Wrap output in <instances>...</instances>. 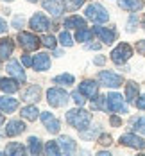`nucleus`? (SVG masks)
Here are the masks:
<instances>
[{"label": "nucleus", "mask_w": 145, "mask_h": 156, "mask_svg": "<svg viewBox=\"0 0 145 156\" xmlns=\"http://www.w3.org/2000/svg\"><path fill=\"white\" fill-rule=\"evenodd\" d=\"M90 120H91V115H90L88 111L81 109V106L75 108V109H70V111L66 113V122L72 126V127L79 129V131H84V129L90 126Z\"/></svg>", "instance_id": "obj_1"}, {"label": "nucleus", "mask_w": 145, "mask_h": 156, "mask_svg": "<svg viewBox=\"0 0 145 156\" xmlns=\"http://www.w3.org/2000/svg\"><path fill=\"white\" fill-rule=\"evenodd\" d=\"M84 15L88 20H91V22H95V23H104V22H108V11L100 5V4H90L88 7H86V11H84Z\"/></svg>", "instance_id": "obj_2"}, {"label": "nucleus", "mask_w": 145, "mask_h": 156, "mask_svg": "<svg viewBox=\"0 0 145 156\" xmlns=\"http://www.w3.org/2000/svg\"><path fill=\"white\" fill-rule=\"evenodd\" d=\"M68 97L70 95L66 94L64 90H61V88H50L47 92V101L52 108H61V106H64L68 102Z\"/></svg>", "instance_id": "obj_3"}, {"label": "nucleus", "mask_w": 145, "mask_h": 156, "mask_svg": "<svg viewBox=\"0 0 145 156\" xmlns=\"http://www.w3.org/2000/svg\"><path fill=\"white\" fill-rule=\"evenodd\" d=\"M98 83L100 84H104V86H108V88H118V86H122V77L118 76V74H113L109 70H102V72H98Z\"/></svg>", "instance_id": "obj_4"}, {"label": "nucleus", "mask_w": 145, "mask_h": 156, "mask_svg": "<svg viewBox=\"0 0 145 156\" xmlns=\"http://www.w3.org/2000/svg\"><path fill=\"white\" fill-rule=\"evenodd\" d=\"M131 56H133V48L129 47L127 43H120V45L111 52V59H113V63H116V65H124Z\"/></svg>", "instance_id": "obj_5"}, {"label": "nucleus", "mask_w": 145, "mask_h": 156, "mask_svg": "<svg viewBox=\"0 0 145 156\" xmlns=\"http://www.w3.org/2000/svg\"><path fill=\"white\" fill-rule=\"evenodd\" d=\"M108 109H111L115 113H127V104L124 102L122 95L118 94H109L108 95Z\"/></svg>", "instance_id": "obj_6"}, {"label": "nucleus", "mask_w": 145, "mask_h": 156, "mask_svg": "<svg viewBox=\"0 0 145 156\" xmlns=\"http://www.w3.org/2000/svg\"><path fill=\"white\" fill-rule=\"evenodd\" d=\"M18 41H20V47L25 48V50H36L40 47V43H41L31 32H20L18 34Z\"/></svg>", "instance_id": "obj_7"}, {"label": "nucleus", "mask_w": 145, "mask_h": 156, "mask_svg": "<svg viewBox=\"0 0 145 156\" xmlns=\"http://www.w3.org/2000/svg\"><path fill=\"white\" fill-rule=\"evenodd\" d=\"M29 25H31L32 31L36 32H45L50 27V22H48V18L45 15H41V13H36V15L32 16L31 20H29Z\"/></svg>", "instance_id": "obj_8"}, {"label": "nucleus", "mask_w": 145, "mask_h": 156, "mask_svg": "<svg viewBox=\"0 0 145 156\" xmlns=\"http://www.w3.org/2000/svg\"><path fill=\"white\" fill-rule=\"evenodd\" d=\"M120 144H124V145H127V147H133V149H138V151L145 149V140L140 138V136H136V135H133V133L122 135V136H120Z\"/></svg>", "instance_id": "obj_9"}, {"label": "nucleus", "mask_w": 145, "mask_h": 156, "mask_svg": "<svg viewBox=\"0 0 145 156\" xmlns=\"http://www.w3.org/2000/svg\"><path fill=\"white\" fill-rule=\"evenodd\" d=\"M43 7L52 16H59L64 11V2L63 0H43Z\"/></svg>", "instance_id": "obj_10"}, {"label": "nucleus", "mask_w": 145, "mask_h": 156, "mask_svg": "<svg viewBox=\"0 0 145 156\" xmlns=\"http://www.w3.org/2000/svg\"><path fill=\"white\" fill-rule=\"evenodd\" d=\"M41 122L45 124V127H47L50 133H59V127H61V126H59V120H57L52 113H47V111L41 113Z\"/></svg>", "instance_id": "obj_11"}, {"label": "nucleus", "mask_w": 145, "mask_h": 156, "mask_svg": "<svg viewBox=\"0 0 145 156\" xmlns=\"http://www.w3.org/2000/svg\"><path fill=\"white\" fill-rule=\"evenodd\" d=\"M93 32L100 38V41H104V43H108V45L113 43L115 38H116V32L113 31V29H108V27H95Z\"/></svg>", "instance_id": "obj_12"}, {"label": "nucleus", "mask_w": 145, "mask_h": 156, "mask_svg": "<svg viewBox=\"0 0 145 156\" xmlns=\"http://www.w3.org/2000/svg\"><path fill=\"white\" fill-rule=\"evenodd\" d=\"M79 92L82 95H86L88 99H93L98 94V86H97V83H93V81H82L81 86H79Z\"/></svg>", "instance_id": "obj_13"}, {"label": "nucleus", "mask_w": 145, "mask_h": 156, "mask_svg": "<svg viewBox=\"0 0 145 156\" xmlns=\"http://www.w3.org/2000/svg\"><path fill=\"white\" fill-rule=\"evenodd\" d=\"M13 48H15V43H13L11 38H2L0 40V59L5 61L13 54Z\"/></svg>", "instance_id": "obj_14"}, {"label": "nucleus", "mask_w": 145, "mask_h": 156, "mask_svg": "<svg viewBox=\"0 0 145 156\" xmlns=\"http://www.w3.org/2000/svg\"><path fill=\"white\" fill-rule=\"evenodd\" d=\"M32 66H34L38 72L48 70V68H50V58H48V54H45V52H40V54L34 58V63H32Z\"/></svg>", "instance_id": "obj_15"}, {"label": "nucleus", "mask_w": 145, "mask_h": 156, "mask_svg": "<svg viewBox=\"0 0 145 156\" xmlns=\"http://www.w3.org/2000/svg\"><path fill=\"white\" fill-rule=\"evenodd\" d=\"M5 70H7V74H11L13 77H16V81H20V83L25 81V72L22 70V66L18 65V61H9L7 66H5Z\"/></svg>", "instance_id": "obj_16"}, {"label": "nucleus", "mask_w": 145, "mask_h": 156, "mask_svg": "<svg viewBox=\"0 0 145 156\" xmlns=\"http://www.w3.org/2000/svg\"><path fill=\"white\" fill-rule=\"evenodd\" d=\"M16 108H18V101L16 99L7 97V95L0 97V111L2 113H13Z\"/></svg>", "instance_id": "obj_17"}, {"label": "nucleus", "mask_w": 145, "mask_h": 156, "mask_svg": "<svg viewBox=\"0 0 145 156\" xmlns=\"http://www.w3.org/2000/svg\"><path fill=\"white\" fill-rule=\"evenodd\" d=\"M57 144H59V147H61V153H64V154H74L75 149H77L75 142L72 140L70 136H59Z\"/></svg>", "instance_id": "obj_18"}, {"label": "nucleus", "mask_w": 145, "mask_h": 156, "mask_svg": "<svg viewBox=\"0 0 145 156\" xmlns=\"http://www.w3.org/2000/svg\"><path fill=\"white\" fill-rule=\"evenodd\" d=\"M25 131V124L22 122V120H11L7 127H5V133H7V136H16V135H20V133H23Z\"/></svg>", "instance_id": "obj_19"}, {"label": "nucleus", "mask_w": 145, "mask_h": 156, "mask_svg": "<svg viewBox=\"0 0 145 156\" xmlns=\"http://www.w3.org/2000/svg\"><path fill=\"white\" fill-rule=\"evenodd\" d=\"M64 27H68V29H84L86 27V20L84 18H81V16H68L66 20H64Z\"/></svg>", "instance_id": "obj_20"}, {"label": "nucleus", "mask_w": 145, "mask_h": 156, "mask_svg": "<svg viewBox=\"0 0 145 156\" xmlns=\"http://www.w3.org/2000/svg\"><path fill=\"white\" fill-rule=\"evenodd\" d=\"M138 94H140V88H138V84H136L134 81H129L127 84H126V99H127L129 102H136Z\"/></svg>", "instance_id": "obj_21"}, {"label": "nucleus", "mask_w": 145, "mask_h": 156, "mask_svg": "<svg viewBox=\"0 0 145 156\" xmlns=\"http://www.w3.org/2000/svg\"><path fill=\"white\" fill-rule=\"evenodd\" d=\"M118 5L127 11H140L143 7V0H118Z\"/></svg>", "instance_id": "obj_22"}, {"label": "nucleus", "mask_w": 145, "mask_h": 156, "mask_svg": "<svg viewBox=\"0 0 145 156\" xmlns=\"http://www.w3.org/2000/svg\"><path fill=\"white\" fill-rule=\"evenodd\" d=\"M40 94H41L40 86H31V88H27V90L22 94V101L34 102V101H38V99H40Z\"/></svg>", "instance_id": "obj_23"}, {"label": "nucleus", "mask_w": 145, "mask_h": 156, "mask_svg": "<svg viewBox=\"0 0 145 156\" xmlns=\"http://www.w3.org/2000/svg\"><path fill=\"white\" fill-rule=\"evenodd\" d=\"M0 90L5 92V94H15L18 92V83L13 79H2L0 81Z\"/></svg>", "instance_id": "obj_24"}, {"label": "nucleus", "mask_w": 145, "mask_h": 156, "mask_svg": "<svg viewBox=\"0 0 145 156\" xmlns=\"http://www.w3.org/2000/svg\"><path fill=\"white\" fill-rule=\"evenodd\" d=\"M5 153L9 156H22L25 153V147H23L22 144H18V142H11V144L5 147Z\"/></svg>", "instance_id": "obj_25"}, {"label": "nucleus", "mask_w": 145, "mask_h": 156, "mask_svg": "<svg viewBox=\"0 0 145 156\" xmlns=\"http://www.w3.org/2000/svg\"><path fill=\"white\" fill-rule=\"evenodd\" d=\"M38 108L36 106H25V108H22V117L23 119H27V120H36L38 119Z\"/></svg>", "instance_id": "obj_26"}, {"label": "nucleus", "mask_w": 145, "mask_h": 156, "mask_svg": "<svg viewBox=\"0 0 145 156\" xmlns=\"http://www.w3.org/2000/svg\"><path fill=\"white\" fill-rule=\"evenodd\" d=\"M93 38V31H90V29H77V34H75V40L77 41H90Z\"/></svg>", "instance_id": "obj_27"}, {"label": "nucleus", "mask_w": 145, "mask_h": 156, "mask_svg": "<svg viewBox=\"0 0 145 156\" xmlns=\"http://www.w3.org/2000/svg\"><path fill=\"white\" fill-rule=\"evenodd\" d=\"M29 153L31 154H40L41 153V142H40V138H36V136L29 138Z\"/></svg>", "instance_id": "obj_28"}, {"label": "nucleus", "mask_w": 145, "mask_h": 156, "mask_svg": "<svg viewBox=\"0 0 145 156\" xmlns=\"http://www.w3.org/2000/svg\"><path fill=\"white\" fill-rule=\"evenodd\" d=\"M45 153L48 156H57V154H61V147H59L57 142H48L45 145Z\"/></svg>", "instance_id": "obj_29"}, {"label": "nucleus", "mask_w": 145, "mask_h": 156, "mask_svg": "<svg viewBox=\"0 0 145 156\" xmlns=\"http://www.w3.org/2000/svg\"><path fill=\"white\" fill-rule=\"evenodd\" d=\"M54 83L57 84H74V76L72 74H61V76H56Z\"/></svg>", "instance_id": "obj_30"}, {"label": "nucleus", "mask_w": 145, "mask_h": 156, "mask_svg": "<svg viewBox=\"0 0 145 156\" xmlns=\"http://www.w3.org/2000/svg\"><path fill=\"white\" fill-rule=\"evenodd\" d=\"M59 43H61L63 47H72V45H74V41H72V36H70L66 31H63L61 34H59Z\"/></svg>", "instance_id": "obj_31"}, {"label": "nucleus", "mask_w": 145, "mask_h": 156, "mask_svg": "<svg viewBox=\"0 0 145 156\" xmlns=\"http://www.w3.org/2000/svg\"><path fill=\"white\" fill-rule=\"evenodd\" d=\"M63 2H64V7H66V9L75 11V9H79L81 5H82L84 0H63Z\"/></svg>", "instance_id": "obj_32"}, {"label": "nucleus", "mask_w": 145, "mask_h": 156, "mask_svg": "<svg viewBox=\"0 0 145 156\" xmlns=\"http://www.w3.org/2000/svg\"><path fill=\"white\" fill-rule=\"evenodd\" d=\"M134 131H138V133H143V135H145V117L138 119V120L134 122Z\"/></svg>", "instance_id": "obj_33"}, {"label": "nucleus", "mask_w": 145, "mask_h": 156, "mask_svg": "<svg viewBox=\"0 0 145 156\" xmlns=\"http://www.w3.org/2000/svg\"><path fill=\"white\" fill-rule=\"evenodd\" d=\"M72 97H74V102H75L77 106H84L86 99L82 97V94H81V92H74V94H72Z\"/></svg>", "instance_id": "obj_34"}, {"label": "nucleus", "mask_w": 145, "mask_h": 156, "mask_svg": "<svg viewBox=\"0 0 145 156\" xmlns=\"http://www.w3.org/2000/svg\"><path fill=\"white\" fill-rule=\"evenodd\" d=\"M41 43L48 48H54L56 47V40H54V36H43V40H41Z\"/></svg>", "instance_id": "obj_35"}, {"label": "nucleus", "mask_w": 145, "mask_h": 156, "mask_svg": "<svg viewBox=\"0 0 145 156\" xmlns=\"http://www.w3.org/2000/svg\"><path fill=\"white\" fill-rule=\"evenodd\" d=\"M136 22H138V20H136V16H134V15L129 18V23H127V31L129 32H133L134 29H136V27H134V25H136Z\"/></svg>", "instance_id": "obj_36"}, {"label": "nucleus", "mask_w": 145, "mask_h": 156, "mask_svg": "<svg viewBox=\"0 0 145 156\" xmlns=\"http://www.w3.org/2000/svg\"><path fill=\"white\" fill-rule=\"evenodd\" d=\"M136 108L138 109H145V95H142V97L136 99Z\"/></svg>", "instance_id": "obj_37"}, {"label": "nucleus", "mask_w": 145, "mask_h": 156, "mask_svg": "<svg viewBox=\"0 0 145 156\" xmlns=\"http://www.w3.org/2000/svg\"><path fill=\"white\" fill-rule=\"evenodd\" d=\"M136 50H138L142 56H145V40H142V41L136 43Z\"/></svg>", "instance_id": "obj_38"}, {"label": "nucleus", "mask_w": 145, "mask_h": 156, "mask_svg": "<svg viewBox=\"0 0 145 156\" xmlns=\"http://www.w3.org/2000/svg\"><path fill=\"white\" fill-rule=\"evenodd\" d=\"M100 144H102V145H109V144H111V136H109V135H102V136H100Z\"/></svg>", "instance_id": "obj_39"}, {"label": "nucleus", "mask_w": 145, "mask_h": 156, "mask_svg": "<svg viewBox=\"0 0 145 156\" xmlns=\"http://www.w3.org/2000/svg\"><path fill=\"white\" fill-rule=\"evenodd\" d=\"M22 23H23V16H16L15 22H13V27H16V29H18V27L22 25Z\"/></svg>", "instance_id": "obj_40"}, {"label": "nucleus", "mask_w": 145, "mask_h": 156, "mask_svg": "<svg viewBox=\"0 0 145 156\" xmlns=\"http://www.w3.org/2000/svg\"><path fill=\"white\" fill-rule=\"evenodd\" d=\"M22 63H23L25 66H31V65H32L34 61H32V59L29 58V56H22Z\"/></svg>", "instance_id": "obj_41"}, {"label": "nucleus", "mask_w": 145, "mask_h": 156, "mask_svg": "<svg viewBox=\"0 0 145 156\" xmlns=\"http://www.w3.org/2000/svg\"><path fill=\"white\" fill-rule=\"evenodd\" d=\"M5 31H7V23L0 18V34H2V32H5Z\"/></svg>", "instance_id": "obj_42"}, {"label": "nucleus", "mask_w": 145, "mask_h": 156, "mask_svg": "<svg viewBox=\"0 0 145 156\" xmlns=\"http://www.w3.org/2000/svg\"><path fill=\"white\" fill-rule=\"evenodd\" d=\"M86 47H88V48H93V50H98V48H100V45H98V43H88Z\"/></svg>", "instance_id": "obj_43"}, {"label": "nucleus", "mask_w": 145, "mask_h": 156, "mask_svg": "<svg viewBox=\"0 0 145 156\" xmlns=\"http://www.w3.org/2000/svg\"><path fill=\"white\" fill-rule=\"evenodd\" d=\"M111 124L113 126H120V119H118V117H111Z\"/></svg>", "instance_id": "obj_44"}, {"label": "nucleus", "mask_w": 145, "mask_h": 156, "mask_svg": "<svg viewBox=\"0 0 145 156\" xmlns=\"http://www.w3.org/2000/svg\"><path fill=\"white\" fill-rule=\"evenodd\" d=\"M95 63H97V65H102V63H104V58H97Z\"/></svg>", "instance_id": "obj_45"}, {"label": "nucleus", "mask_w": 145, "mask_h": 156, "mask_svg": "<svg viewBox=\"0 0 145 156\" xmlns=\"http://www.w3.org/2000/svg\"><path fill=\"white\" fill-rule=\"evenodd\" d=\"M4 124V117H2V115H0V126Z\"/></svg>", "instance_id": "obj_46"}, {"label": "nucleus", "mask_w": 145, "mask_h": 156, "mask_svg": "<svg viewBox=\"0 0 145 156\" xmlns=\"http://www.w3.org/2000/svg\"><path fill=\"white\" fill-rule=\"evenodd\" d=\"M143 27H145V15H143Z\"/></svg>", "instance_id": "obj_47"}, {"label": "nucleus", "mask_w": 145, "mask_h": 156, "mask_svg": "<svg viewBox=\"0 0 145 156\" xmlns=\"http://www.w3.org/2000/svg\"><path fill=\"white\" fill-rule=\"evenodd\" d=\"M29 2H36V0H29Z\"/></svg>", "instance_id": "obj_48"}, {"label": "nucleus", "mask_w": 145, "mask_h": 156, "mask_svg": "<svg viewBox=\"0 0 145 156\" xmlns=\"http://www.w3.org/2000/svg\"><path fill=\"white\" fill-rule=\"evenodd\" d=\"M5 2H11V0H5Z\"/></svg>", "instance_id": "obj_49"}, {"label": "nucleus", "mask_w": 145, "mask_h": 156, "mask_svg": "<svg viewBox=\"0 0 145 156\" xmlns=\"http://www.w3.org/2000/svg\"><path fill=\"white\" fill-rule=\"evenodd\" d=\"M0 81H2V79H0Z\"/></svg>", "instance_id": "obj_50"}]
</instances>
